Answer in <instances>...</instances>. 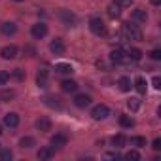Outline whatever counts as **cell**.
I'll return each mask as SVG.
<instances>
[{
	"label": "cell",
	"mask_w": 161,
	"mask_h": 161,
	"mask_svg": "<svg viewBox=\"0 0 161 161\" xmlns=\"http://www.w3.org/2000/svg\"><path fill=\"white\" fill-rule=\"evenodd\" d=\"M127 108H129L131 112L140 110V99H138V97H131V99L127 101Z\"/></svg>",
	"instance_id": "21"
},
{
	"label": "cell",
	"mask_w": 161,
	"mask_h": 161,
	"mask_svg": "<svg viewBox=\"0 0 161 161\" xmlns=\"http://www.w3.org/2000/svg\"><path fill=\"white\" fill-rule=\"evenodd\" d=\"M14 2H23V0H14Z\"/></svg>",
	"instance_id": "39"
},
{
	"label": "cell",
	"mask_w": 161,
	"mask_h": 161,
	"mask_svg": "<svg viewBox=\"0 0 161 161\" xmlns=\"http://www.w3.org/2000/svg\"><path fill=\"white\" fill-rule=\"evenodd\" d=\"M89 29H91V32L97 34V36H104V34H106V27H104V23H103L101 17H91V19H89Z\"/></svg>",
	"instance_id": "2"
},
{
	"label": "cell",
	"mask_w": 161,
	"mask_h": 161,
	"mask_svg": "<svg viewBox=\"0 0 161 161\" xmlns=\"http://www.w3.org/2000/svg\"><path fill=\"white\" fill-rule=\"evenodd\" d=\"M123 157H125V159H129V161H138V159H140V153H138L136 150H129Z\"/></svg>",
	"instance_id": "28"
},
{
	"label": "cell",
	"mask_w": 161,
	"mask_h": 161,
	"mask_svg": "<svg viewBox=\"0 0 161 161\" xmlns=\"http://www.w3.org/2000/svg\"><path fill=\"white\" fill-rule=\"evenodd\" d=\"M0 55H2V59H6V61H10V59H15L17 57V47L15 46H4L2 49H0Z\"/></svg>",
	"instance_id": "7"
},
{
	"label": "cell",
	"mask_w": 161,
	"mask_h": 161,
	"mask_svg": "<svg viewBox=\"0 0 161 161\" xmlns=\"http://www.w3.org/2000/svg\"><path fill=\"white\" fill-rule=\"evenodd\" d=\"M121 32L127 40H142V31L136 25H133L131 21H125L121 25Z\"/></svg>",
	"instance_id": "1"
},
{
	"label": "cell",
	"mask_w": 161,
	"mask_h": 161,
	"mask_svg": "<svg viewBox=\"0 0 161 161\" xmlns=\"http://www.w3.org/2000/svg\"><path fill=\"white\" fill-rule=\"evenodd\" d=\"M152 86H153L155 89H161V78H159V76H153V80H152Z\"/></svg>",
	"instance_id": "33"
},
{
	"label": "cell",
	"mask_w": 161,
	"mask_h": 161,
	"mask_svg": "<svg viewBox=\"0 0 161 161\" xmlns=\"http://www.w3.org/2000/svg\"><path fill=\"white\" fill-rule=\"evenodd\" d=\"M119 14H121V10H119V6H118L116 2L108 6V15H110L112 19H114V17H119Z\"/></svg>",
	"instance_id": "26"
},
{
	"label": "cell",
	"mask_w": 161,
	"mask_h": 161,
	"mask_svg": "<svg viewBox=\"0 0 161 161\" xmlns=\"http://www.w3.org/2000/svg\"><path fill=\"white\" fill-rule=\"evenodd\" d=\"M0 31H2V34H4V36H14V34L17 32V25H15V23H12V21H6V23L0 25Z\"/></svg>",
	"instance_id": "11"
},
{
	"label": "cell",
	"mask_w": 161,
	"mask_h": 161,
	"mask_svg": "<svg viewBox=\"0 0 161 161\" xmlns=\"http://www.w3.org/2000/svg\"><path fill=\"white\" fill-rule=\"evenodd\" d=\"M131 146L142 148V146H146V138H144V136H133V138H131Z\"/></svg>",
	"instance_id": "27"
},
{
	"label": "cell",
	"mask_w": 161,
	"mask_h": 161,
	"mask_svg": "<svg viewBox=\"0 0 161 161\" xmlns=\"http://www.w3.org/2000/svg\"><path fill=\"white\" fill-rule=\"evenodd\" d=\"M31 34H32V38H36V40L44 38V36L47 34V25H46V23H36V25H32Z\"/></svg>",
	"instance_id": "5"
},
{
	"label": "cell",
	"mask_w": 161,
	"mask_h": 161,
	"mask_svg": "<svg viewBox=\"0 0 161 161\" xmlns=\"http://www.w3.org/2000/svg\"><path fill=\"white\" fill-rule=\"evenodd\" d=\"M118 87H119V91H125V93L131 91V87H133V86H131V80H129L127 76H121V78L118 80Z\"/></svg>",
	"instance_id": "14"
},
{
	"label": "cell",
	"mask_w": 161,
	"mask_h": 161,
	"mask_svg": "<svg viewBox=\"0 0 161 161\" xmlns=\"http://www.w3.org/2000/svg\"><path fill=\"white\" fill-rule=\"evenodd\" d=\"M152 148H153L155 152H159V150H161V138H153V142H152Z\"/></svg>",
	"instance_id": "35"
},
{
	"label": "cell",
	"mask_w": 161,
	"mask_h": 161,
	"mask_svg": "<svg viewBox=\"0 0 161 161\" xmlns=\"http://www.w3.org/2000/svg\"><path fill=\"white\" fill-rule=\"evenodd\" d=\"M108 114H110V110H108V106H106V104H97V106L91 110V116H93V119H97V121H101V119L108 118Z\"/></svg>",
	"instance_id": "4"
},
{
	"label": "cell",
	"mask_w": 161,
	"mask_h": 161,
	"mask_svg": "<svg viewBox=\"0 0 161 161\" xmlns=\"http://www.w3.org/2000/svg\"><path fill=\"white\" fill-rule=\"evenodd\" d=\"M10 82V74L6 72V70H0V86H4V84H8Z\"/></svg>",
	"instance_id": "30"
},
{
	"label": "cell",
	"mask_w": 161,
	"mask_h": 161,
	"mask_svg": "<svg viewBox=\"0 0 161 161\" xmlns=\"http://www.w3.org/2000/svg\"><path fill=\"white\" fill-rule=\"evenodd\" d=\"M152 4H153V6H159V4H161V0H152Z\"/></svg>",
	"instance_id": "38"
},
{
	"label": "cell",
	"mask_w": 161,
	"mask_h": 161,
	"mask_svg": "<svg viewBox=\"0 0 161 161\" xmlns=\"http://www.w3.org/2000/svg\"><path fill=\"white\" fill-rule=\"evenodd\" d=\"M64 144H66V136H64V135L57 133V135H53V136H51V146H53V148H55V146H57V148H61V146H64Z\"/></svg>",
	"instance_id": "18"
},
{
	"label": "cell",
	"mask_w": 161,
	"mask_h": 161,
	"mask_svg": "<svg viewBox=\"0 0 161 161\" xmlns=\"http://www.w3.org/2000/svg\"><path fill=\"white\" fill-rule=\"evenodd\" d=\"M14 95H15L14 91H4V93H2V97H4V99H12Z\"/></svg>",
	"instance_id": "37"
},
{
	"label": "cell",
	"mask_w": 161,
	"mask_h": 161,
	"mask_svg": "<svg viewBox=\"0 0 161 161\" xmlns=\"http://www.w3.org/2000/svg\"><path fill=\"white\" fill-rule=\"evenodd\" d=\"M110 142H112V146H116V148H121V146H125V142H127V138H125L123 135H114Z\"/></svg>",
	"instance_id": "23"
},
{
	"label": "cell",
	"mask_w": 161,
	"mask_h": 161,
	"mask_svg": "<svg viewBox=\"0 0 161 161\" xmlns=\"http://www.w3.org/2000/svg\"><path fill=\"white\" fill-rule=\"evenodd\" d=\"M61 89L64 93H72V91L78 89V84L74 82V80H63V82H61Z\"/></svg>",
	"instance_id": "13"
},
{
	"label": "cell",
	"mask_w": 161,
	"mask_h": 161,
	"mask_svg": "<svg viewBox=\"0 0 161 161\" xmlns=\"http://www.w3.org/2000/svg\"><path fill=\"white\" fill-rule=\"evenodd\" d=\"M49 49H51V53L61 55V53H64V42L61 38H53L51 44H49Z\"/></svg>",
	"instance_id": "9"
},
{
	"label": "cell",
	"mask_w": 161,
	"mask_h": 161,
	"mask_svg": "<svg viewBox=\"0 0 161 161\" xmlns=\"http://www.w3.org/2000/svg\"><path fill=\"white\" fill-rule=\"evenodd\" d=\"M12 157H14V153L10 150H2V152H0V159H2V161H10Z\"/></svg>",
	"instance_id": "31"
},
{
	"label": "cell",
	"mask_w": 161,
	"mask_h": 161,
	"mask_svg": "<svg viewBox=\"0 0 161 161\" xmlns=\"http://www.w3.org/2000/svg\"><path fill=\"white\" fill-rule=\"evenodd\" d=\"M110 61L112 63H116V64H125V63H129V57H127V53L123 51V49H112L110 51Z\"/></svg>",
	"instance_id": "3"
},
{
	"label": "cell",
	"mask_w": 161,
	"mask_h": 161,
	"mask_svg": "<svg viewBox=\"0 0 161 161\" xmlns=\"http://www.w3.org/2000/svg\"><path fill=\"white\" fill-rule=\"evenodd\" d=\"M135 89L140 93V95H144L146 93V89H148V86H146V80L142 78V76H138L136 80H135Z\"/></svg>",
	"instance_id": "17"
},
{
	"label": "cell",
	"mask_w": 161,
	"mask_h": 161,
	"mask_svg": "<svg viewBox=\"0 0 161 161\" xmlns=\"http://www.w3.org/2000/svg\"><path fill=\"white\" fill-rule=\"evenodd\" d=\"M104 157H106V159H119L121 155H119L118 152H108V153H104Z\"/></svg>",
	"instance_id": "36"
},
{
	"label": "cell",
	"mask_w": 161,
	"mask_h": 161,
	"mask_svg": "<svg viewBox=\"0 0 161 161\" xmlns=\"http://www.w3.org/2000/svg\"><path fill=\"white\" fill-rule=\"evenodd\" d=\"M55 72H59V74H72L74 68H72V64H68V63H57V64H55Z\"/></svg>",
	"instance_id": "16"
},
{
	"label": "cell",
	"mask_w": 161,
	"mask_h": 161,
	"mask_svg": "<svg viewBox=\"0 0 161 161\" xmlns=\"http://www.w3.org/2000/svg\"><path fill=\"white\" fill-rule=\"evenodd\" d=\"M36 84H38V87H47V70L42 68L36 74Z\"/></svg>",
	"instance_id": "15"
},
{
	"label": "cell",
	"mask_w": 161,
	"mask_h": 161,
	"mask_svg": "<svg viewBox=\"0 0 161 161\" xmlns=\"http://www.w3.org/2000/svg\"><path fill=\"white\" fill-rule=\"evenodd\" d=\"M131 19H133V21H136V23H146V19H148V14H146V10H142V8H136V10H133V14H131Z\"/></svg>",
	"instance_id": "12"
},
{
	"label": "cell",
	"mask_w": 161,
	"mask_h": 161,
	"mask_svg": "<svg viewBox=\"0 0 161 161\" xmlns=\"http://www.w3.org/2000/svg\"><path fill=\"white\" fill-rule=\"evenodd\" d=\"M150 57H152L153 61H159V59H161V49H153V51L150 53Z\"/></svg>",
	"instance_id": "34"
},
{
	"label": "cell",
	"mask_w": 161,
	"mask_h": 161,
	"mask_svg": "<svg viewBox=\"0 0 161 161\" xmlns=\"http://www.w3.org/2000/svg\"><path fill=\"white\" fill-rule=\"evenodd\" d=\"M12 78L17 80V82H23V80H25V72H23L21 68H15V70L12 72Z\"/></svg>",
	"instance_id": "29"
},
{
	"label": "cell",
	"mask_w": 161,
	"mask_h": 161,
	"mask_svg": "<svg viewBox=\"0 0 161 161\" xmlns=\"http://www.w3.org/2000/svg\"><path fill=\"white\" fill-rule=\"evenodd\" d=\"M19 146H21V148H32V146H36V140H34L32 136H23V138L19 140Z\"/></svg>",
	"instance_id": "24"
},
{
	"label": "cell",
	"mask_w": 161,
	"mask_h": 161,
	"mask_svg": "<svg viewBox=\"0 0 161 161\" xmlns=\"http://www.w3.org/2000/svg\"><path fill=\"white\" fill-rule=\"evenodd\" d=\"M4 125H8L10 129H15V127L19 125V116H17L15 112H8V114L4 116Z\"/></svg>",
	"instance_id": "10"
},
{
	"label": "cell",
	"mask_w": 161,
	"mask_h": 161,
	"mask_svg": "<svg viewBox=\"0 0 161 161\" xmlns=\"http://www.w3.org/2000/svg\"><path fill=\"white\" fill-rule=\"evenodd\" d=\"M116 4H118L119 8H129V6L133 4V0H116Z\"/></svg>",
	"instance_id": "32"
},
{
	"label": "cell",
	"mask_w": 161,
	"mask_h": 161,
	"mask_svg": "<svg viewBox=\"0 0 161 161\" xmlns=\"http://www.w3.org/2000/svg\"><path fill=\"white\" fill-rule=\"evenodd\" d=\"M119 125L125 127V129H131V127L135 125V119L129 118V116H123V114H121V116H119Z\"/></svg>",
	"instance_id": "22"
},
{
	"label": "cell",
	"mask_w": 161,
	"mask_h": 161,
	"mask_svg": "<svg viewBox=\"0 0 161 161\" xmlns=\"http://www.w3.org/2000/svg\"><path fill=\"white\" fill-rule=\"evenodd\" d=\"M61 17L64 19V23H66L68 27H72V25L76 23V17H74V14H68L66 10H64V12H61Z\"/></svg>",
	"instance_id": "25"
},
{
	"label": "cell",
	"mask_w": 161,
	"mask_h": 161,
	"mask_svg": "<svg viewBox=\"0 0 161 161\" xmlns=\"http://www.w3.org/2000/svg\"><path fill=\"white\" fill-rule=\"evenodd\" d=\"M36 129L38 131H49L51 129V121L47 118H40V119H36Z\"/></svg>",
	"instance_id": "19"
},
{
	"label": "cell",
	"mask_w": 161,
	"mask_h": 161,
	"mask_svg": "<svg viewBox=\"0 0 161 161\" xmlns=\"http://www.w3.org/2000/svg\"><path fill=\"white\" fill-rule=\"evenodd\" d=\"M55 155V148L53 146H42L40 150H38V153H36V157L40 159V161H47V159H51Z\"/></svg>",
	"instance_id": "6"
},
{
	"label": "cell",
	"mask_w": 161,
	"mask_h": 161,
	"mask_svg": "<svg viewBox=\"0 0 161 161\" xmlns=\"http://www.w3.org/2000/svg\"><path fill=\"white\" fill-rule=\"evenodd\" d=\"M127 57H129V61H140L142 59V51L138 47H131L127 51Z\"/></svg>",
	"instance_id": "20"
},
{
	"label": "cell",
	"mask_w": 161,
	"mask_h": 161,
	"mask_svg": "<svg viewBox=\"0 0 161 161\" xmlns=\"http://www.w3.org/2000/svg\"><path fill=\"white\" fill-rule=\"evenodd\" d=\"M0 135H2V127H0Z\"/></svg>",
	"instance_id": "40"
},
{
	"label": "cell",
	"mask_w": 161,
	"mask_h": 161,
	"mask_svg": "<svg viewBox=\"0 0 161 161\" xmlns=\"http://www.w3.org/2000/svg\"><path fill=\"white\" fill-rule=\"evenodd\" d=\"M74 104H76L78 108H86V106L91 104V97L86 95V93H78V95L74 97Z\"/></svg>",
	"instance_id": "8"
}]
</instances>
